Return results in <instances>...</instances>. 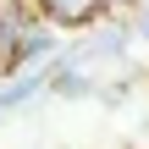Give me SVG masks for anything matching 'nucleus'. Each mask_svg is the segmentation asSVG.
I'll return each instance as SVG.
<instances>
[{"instance_id":"nucleus-1","label":"nucleus","mask_w":149,"mask_h":149,"mask_svg":"<svg viewBox=\"0 0 149 149\" xmlns=\"http://www.w3.org/2000/svg\"><path fill=\"white\" fill-rule=\"evenodd\" d=\"M33 6L44 11V22H66V28L94 22V17L105 11V0H33Z\"/></svg>"}]
</instances>
